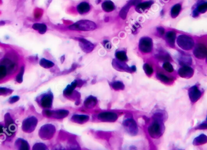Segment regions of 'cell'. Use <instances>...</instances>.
I'll return each mask as SVG.
<instances>
[{
    "instance_id": "6da1fadb",
    "label": "cell",
    "mask_w": 207,
    "mask_h": 150,
    "mask_svg": "<svg viewBox=\"0 0 207 150\" xmlns=\"http://www.w3.org/2000/svg\"><path fill=\"white\" fill-rule=\"evenodd\" d=\"M162 122V115L160 114H156L155 116L154 122H153L148 128V132L149 135L153 138L159 137L163 132V125Z\"/></svg>"
},
{
    "instance_id": "7a4b0ae2",
    "label": "cell",
    "mask_w": 207,
    "mask_h": 150,
    "mask_svg": "<svg viewBox=\"0 0 207 150\" xmlns=\"http://www.w3.org/2000/svg\"><path fill=\"white\" fill-rule=\"evenodd\" d=\"M96 24L89 20H81L69 27L70 30L81 31H92L96 29Z\"/></svg>"
},
{
    "instance_id": "3957f363",
    "label": "cell",
    "mask_w": 207,
    "mask_h": 150,
    "mask_svg": "<svg viewBox=\"0 0 207 150\" xmlns=\"http://www.w3.org/2000/svg\"><path fill=\"white\" fill-rule=\"evenodd\" d=\"M56 132V128L52 124H46L42 126L39 131V136L42 140H49Z\"/></svg>"
},
{
    "instance_id": "277c9868",
    "label": "cell",
    "mask_w": 207,
    "mask_h": 150,
    "mask_svg": "<svg viewBox=\"0 0 207 150\" xmlns=\"http://www.w3.org/2000/svg\"><path fill=\"white\" fill-rule=\"evenodd\" d=\"M53 95L51 91L41 94L38 97L37 101L38 104L44 109H50L52 106Z\"/></svg>"
},
{
    "instance_id": "5b68a950",
    "label": "cell",
    "mask_w": 207,
    "mask_h": 150,
    "mask_svg": "<svg viewBox=\"0 0 207 150\" xmlns=\"http://www.w3.org/2000/svg\"><path fill=\"white\" fill-rule=\"evenodd\" d=\"M177 43L180 48L185 50H191L194 45V40L187 35H181L177 39Z\"/></svg>"
},
{
    "instance_id": "8992f818",
    "label": "cell",
    "mask_w": 207,
    "mask_h": 150,
    "mask_svg": "<svg viewBox=\"0 0 207 150\" xmlns=\"http://www.w3.org/2000/svg\"><path fill=\"white\" fill-rule=\"evenodd\" d=\"M38 119L35 116H30L24 119L22 124V130L25 133H30L34 131L37 126Z\"/></svg>"
},
{
    "instance_id": "52a82bcc",
    "label": "cell",
    "mask_w": 207,
    "mask_h": 150,
    "mask_svg": "<svg viewBox=\"0 0 207 150\" xmlns=\"http://www.w3.org/2000/svg\"><path fill=\"white\" fill-rule=\"evenodd\" d=\"M125 130L130 135L135 136L138 133V127L135 121L131 117L125 119L122 123Z\"/></svg>"
},
{
    "instance_id": "ba28073f",
    "label": "cell",
    "mask_w": 207,
    "mask_h": 150,
    "mask_svg": "<svg viewBox=\"0 0 207 150\" xmlns=\"http://www.w3.org/2000/svg\"><path fill=\"white\" fill-rule=\"evenodd\" d=\"M117 118L118 115L111 111L102 112L97 115L98 120L104 122H114L117 121Z\"/></svg>"
},
{
    "instance_id": "9c48e42d",
    "label": "cell",
    "mask_w": 207,
    "mask_h": 150,
    "mask_svg": "<svg viewBox=\"0 0 207 150\" xmlns=\"http://www.w3.org/2000/svg\"><path fill=\"white\" fill-rule=\"evenodd\" d=\"M4 122L6 133H7V134L10 136L12 135L16 131V126L9 113H6L5 114Z\"/></svg>"
},
{
    "instance_id": "30bf717a",
    "label": "cell",
    "mask_w": 207,
    "mask_h": 150,
    "mask_svg": "<svg viewBox=\"0 0 207 150\" xmlns=\"http://www.w3.org/2000/svg\"><path fill=\"white\" fill-rule=\"evenodd\" d=\"M139 48L140 51L143 53H149L153 48V41L149 37L142 38L139 41Z\"/></svg>"
},
{
    "instance_id": "8fae6325",
    "label": "cell",
    "mask_w": 207,
    "mask_h": 150,
    "mask_svg": "<svg viewBox=\"0 0 207 150\" xmlns=\"http://www.w3.org/2000/svg\"><path fill=\"white\" fill-rule=\"evenodd\" d=\"M194 55L198 59H203L207 55V49L202 44H198L194 49Z\"/></svg>"
},
{
    "instance_id": "7c38bea8",
    "label": "cell",
    "mask_w": 207,
    "mask_h": 150,
    "mask_svg": "<svg viewBox=\"0 0 207 150\" xmlns=\"http://www.w3.org/2000/svg\"><path fill=\"white\" fill-rule=\"evenodd\" d=\"M188 94L191 102L194 103L199 99L202 95V93L197 87L193 86L189 89Z\"/></svg>"
},
{
    "instance_id": "4fadbf2b",
    "label": "cell",
    "mask_w": 207,
    "mask_h": 150,
    "mask_svg": "<svg viewBox=\"0 0 207 150\" xmlns=\"http://www.w3.org/2000/svg\"><path fill=\"white\" fill-rule=\"evenodd\" d=\"M1 64L7 68L9 73H12L14 72L17 68L16 64L14 61L10 60L9 58L3 59L1 61Z\"/></svg>"
},
{
    "instance_id": "5bb4252c",
    "label": "cell",
    "mask_w": 207,
    "mask_h": 150,
    "mask_svg": "<svg viewBox=\"0 0 207 150\" xmlns=\"http://www.w3.org/2000/svg\"><path fill=\"white\" fill-rule=\"evenodd\" d=\"M178 73L182 78H189L193 76L194 71L192 68H191L188 66H185L179 70Z\"/></svg>"
},
{
    "instance_id": "9a60e30c",
    "label": "cell",
    "mask_w": 207,
    "mask_h": 150,
    "mask_svg": "<svg viewBox=\"0 0 207 150\" xmlns=\"http://www.w3.org/2000/svg\"><path fill=\"white\" fill-rule=\"evenodd\" d=\"M15 145L17 150H30L29 143L23 139H18Z\"/></svg>"
},
{
    "instance_id": "2e32d148",
    "label": "cell",
    "mask_w": 207,
    "mask_h": 150,
    "mask_svg": "<svg viewBox=\"0 0 207 150\" xmlns=\"http://www.w3.org/2000/svg\"><path fill=\"white\" fill-rule=\"evenodd\" d=\"M89 116L85 114H74L72 116L71 120L77 124H84L89 120Z\"/></svg>"
},
{
    "instance_id": "e0dca14e",
    "label": "cell",
    "mask_w": 207,
    "mask_h": 150,
    "mask_svg": "<svg viewBox=\"0 0 207 150\" xmlns=\"http://www.w3.org/2000/svg\"><path fill=\"white\" fill-rule=\"evenodd\" d=\"M80 46L82 49L84 51L89 53L92 51L94 49V45L92 43H91L90 42L83 38L80 39Z\"/></svg>"
},
{
    "instance_id": "ac0fdd59",
    "label": "cell",
    "mask_w": 207,
    "mask_h": 150,
    "mask_svg": "<svg viewBox=\"0 0 207 150\" xmlns=\"http://www.w3.org/2000/svg\"><path fill=\"white\" fill-rule=\"evenodd\" d=\"M97 100L93 96H90L84 101V106L87 109H92L97 104Z\"/></svg>"
},
{
    "instance_id": "d6986e66",
    "label": "cell",
    "mask_w": 207,
    "mask_h": 150,
    "mask_svg": "<svg viewBox=\"0 0 207 150\" xmlns=\"http://www.w3.org/2000/svg\"><path fill=\"white\" fill-rule=\"evenodd\" d=\"M90 9V6L89 3L82 2L77 6V10L80 14H84L88 12Z\"/></svg>"
},
{
    "instance_id": "ffe728a7",
    "label": "cell",
    "mask_w": 207,
    "mask_h": 150,
    "mask_svg": "<svg viewBox=\"0 0 207 150\" xmlns=\"http://www.w3.org/2000/svg\"><path fill=\"white\" fill-rule=\"evenodd\" d=\"M77 81H73L70 85H69L65 89V90H64V95L65 96H70L72 94L74 89L77 86Z\"/></svg>"
},
{
    "instance_id": "44dd1931",
    "label": "cell",
    "mask_w": 207,
    "mask_h": 150,
    "mask_svg": "<svg viewBox=\"0 0 207 150\" xmlns=\"http://www.w3.org/2000/svg\"><path fill=\"white\" fill-rule=\"evenodd\" d=\"M69 114V111L66 110H58L53 111L52 117L57 119H62L66 117Z\"/></svg>"
},
{
    "instance_id": "7402d4cb",
    "label": "cell",
    "mask_w": 207,
    "mask_h": 150,
    "mask_svg": "<svg viewBox=\"0 0 207 150\" xmlns=\"http://www.w3.org/2000/svg\"><path fill=\"white\" fill-rule=\"evenodd\" d=\"M176 37V33L173 31H170L167 32L166 34V39L168 42V44L171 47L174 46V42H175Z\"/></svg>"
},
{
    "instance_id": "603a6c76",
    "label": "cell",
    "mask_w": 207,
    "mask_h": 150,
    "mask_svg": "<svg viewBox=\"0 0 207 150\" xmlns=\"http://www.w3.org/2000/svg\"><path fill=\"white\" fill-rule=\"evenodd\" d=\"M102 9L107 12H112L115 9V5L111 1H105L102 4Z\"/></svg>"
},
{
    "instance_id": "cb8c5ba5",
    "label": "cell",
    "mask_w": 207,
    "mask_h": 150,
    "mask_svg": "<svg viewBox=\"0 0 207 150\" xmlns=\"http://www.w3.org/2000/svg\"><path fill=\"white\" fill-rule=\"evenodd\" d=\"M32 28L35 30L38 31L39 33L41 34H45L47 31V26L44 24L35 23L33 25Z\"/></svg>"
},
{
    "instance_id": "d4e9b609",
    "label": "cell",
    "mask_w": 207,
    "mask_h": 150,
    "mask_svg": "<svg viewBox=\"0 0 207 150\" xmlns=\"http://www.w3.org/2000/svg\"><path fill=\"white\" fill-rule=\"evenodd\" d=\"M181 9H182V7H181L180 4H177L176 5H174L172 7L171 10V15L172 18H176L179 15L180 10H181Z\"/></svg>"
},
{
    "instance_id": "484cf974",
    "label": "cell",
    "mask_w": 207,
    "mask_h": 150,
    "mask_svg": "<svg viewBox=\"0 0 207 150\" xmlns=\"http://www.w3.org/2000/svg\"><path fill=\"white\" fill-rule=\"evenodd\" d=\"M40 66L45 69H50L54 66V63L49 60L42 58L39 61Z\"/></svg>"
},
{
    "instance_id": "4316f807",
    "label": "cell",
    "mask_w": 207,
    "mask_h": 150,
    "mask_svg": "<svg viewBox=\"0 0 207 150\" xmlns=\"http://www.w3.org/2000/svg\"><path fill=\"white\" fill-rule=\"evenodd\" d=\"M114 66L115 67H117V69H121L122 70H124V71H132V70H131V68H129L128 66H127L126 64L122 62V61H117V62H116L115 61H114Z\"/></svg>"
},
{
    "instance_id": "83f0119b",
    "label": "cell",
    "mask_w": 207,
    "mask_h": 150,
    "mask_svg": "<svg viewBox=\"0 0 207 150\" xmlns=\"http://www.w3.org/2000/svg\"><path fill=\"white\" fill-rule=\"evenodd\" d=\"M152 4H153L152 1H146L144 3H140L137 6L136 9L139 10H141V11H143V10L150 7Z\"/></svg>"
},
{
    "instance_id": "f1b7e54d",
    "label": "cell",
    "mask_w": 207,
    "mask_h": 150,
    "mask_svg": "<svg viewBox=\"0 0 207 150\" xmlns=\"http://www.w3.org/2000/svg\"><path fill=\"white\" fill-rule=\"evenodd\" d=\"M115 56H116V58L120 61L125 62V61H127V56L126 53L124 51H118L116 53Z\"/></svg>"
},
{
    "instance_id": "f546056e",
    "label": "cell",
    "mask_w": 207,
    "mask_h": 150,
    "mask_svg": "<svg viewBox=\"0 0 207 150\" xmlns=\"http://www.w3.org/2000/svg\"><path fill=\"white\" fill-rule=\"evenodd\" d=\"M130 7L131 6L127 3L124 7H123L122 8V9L121 10V11H120V13H119V15H120V16H121V18H122L124 19L126 18L128 12Z\"/></svg>"
},
{
    "instance_id": "4dcf8cb0",
    "label": "cell",
    "mask_w": 207,
    "mask_h": 150,
    "mask_svg": "<svg viewBox=\"0 0 207 150\" xmlns=\"http://www.w3.org/2000/svg\"><path fill=\"white\" fill-rule=\"evenodd\" d=\"M112 88L115 90H122L124 89V85L122 82L115 81L111 84Z\"/></svg>"
},
{
    "instance_id": "1f68e13d",
    "label": "cell",
    "mask_w": 207,
    "mask_h": 150,
    "mask_svg": "<svg viewBox=\"0 0 207 150\" xmlns=\"http://www.w3.org/2000/svg\"><path fill=\"white\" fill-rule=\"evenodd\" d=\"M32 150H49V149L44 144L38 142L33 146Z\"/></svg>"
},
{
    "instance_id": "d6a6232c",
    "label": "cell",
    "mask_w": 207,
    "mask_h": 150,
    "mask_svg": "<svg viewBox=\"0 0 207 150\" xmlns=\"http://www.w3.org/2000/svg\"><path fill=\"white\" fill-rule=\"evenodd\" d=\"M7 74H9V73L7 68L3 64H0V80L4 79Z\"/></svg>"
},
{
    "instance_id": "836d02e7",
    "label": "cell",
    "mask_w": 207,
    "mask_h": 150,
    "mask_svg": "<svg viewBox=\"0 0 207 150\" xmlns=\"http://www.w3.org/2000/svg\"><path fill=\"white\" fill-rule=\"evenodd\" d=\"M24 73V67L23 66L19 72V73L17 74V76L16 77V81L18 83H21L23 81V75Z\"/></svg>"
},
{
    "instance_id": "e575fe53",
    "label": "cell",
    "mask_w": 207,
    "mask_h": 150,
    "mask_svg": "<svg viewBox=\"0 0 207 150\" xmlns=\"http://www.w3.org/2000/svg\"><path fill=\"white\" fill-rule=\"evenodd\" d=\"M191 62H192V60L190 56H182L180 60V64L184 65V66L188 65V64H191Z\"/></svg>"
},
{
    "instance_id": "d590c367",
    "label": "cell",
    "mask_w": 207,
    "mask_h": 150,
    "mask_svg": "<svg viewBox=\"0 0 207 150\" xmlns=\"http://www.w3.org/2000/svg\"><path fill=\"white\" fill-rule=\"evenodd\" d=\"M143 69L145 73L148 76H150L153 73V69L152 67L150 66L148 64H145L143 66Z\"/></svg>"
},
{
    "instance_id": "8d00e7d4",
    "label": "cell",
    "mask_w": 207,
    "mask_h": 150,
    "mask_svg": "<svg viewBox=\"0 0 207 150\" xmlns=\"http://www.w3.org/2000/svg\"><path fill=\"white\" fill-rule=\"evenodd\" d=\"M157 77L158 78V79L159 80H160L161 81H162L163 82L168 83V82L171 81V79L170 78L167 76L166 75L163 74H162V73H158L157 74Z\"/></svg>"
},
{
    "instance_id": "74e56055",
    "label": "cell",
    "mask_w": 207,
    "mask_h": 150,
    "mask_svg": "<svg viewBox=\"0 0 207 150\" xmlns=\"http://www.w3.org/2000/svg\"><path fill=\"white\" fill-rule=\"evenodd\" d=\"M12 92H13V90L10 89H7L5 87L0 88V96H7L12 94Z\"/></svg>"
},
{
    "instance_id": "f35d334b",
    "label": "cell",
    "mask_w": 207,
    "mask_h": 150,
    "mask_svg": "<svg viewBox=\"0 0 207 150\" xmlns=\"http://www.w3.org/2000/svg\"><path fill=\"white\" fill-rule=\"evenodd\" d=\"M196 11L198 13H202V14H203L205 12H206L207 11V2L198 6L197 10H196Z\"/></svg>"
},
{
    "instance_id": "ab89813d",
    "label": "cell",
    "mask_w": 207,
    "mask_h": 150,
    "mask_svg": "<svg viewBox=\"0 0 207 150\" xmlns=\"http://www.w3.org/2000/svg\"><path fill=\"white\" fill-rule=\"evenodd\" d=\"M163 68L169 73H171L174 70L172 65L168 62H165L164 64H163Z\"/></svg>"
},
{
    "instance_id": "60d3db41",
    "label": "cell",
    "mask_w": 207,
    "mask_h": 150,
    "mask_svg": "<svg viewBox=\"0 0 207 150\" xmlns=\"http://www.w3.org/2000/svg\"><path fill=\"white\" fill-rule=\"evenodd\" d=\"M19 100V97L18 96H12V97H11L9 100V102L10 104H14L16 102H18V101Z\"/></svg>"
},
{
    "instance_id": "b9f144b4",
    "label": "cell",
    "mask_w": 207,
    "mask_h": 150,
    "mask_svg": "<svg viewBox=\"0 0 207 150\" xmlns=\"http://www.w3.org/2000/svg\"><path fill=\"white\" fill-rule=\"evenodd\" d=\"M141 3V0H130L128 4L130 6H138L139 4Z\"/></svg>"
},
{
    "instance_id": "7bdbcfd3",
    "label": "cell",
    "mask_w": 207,
    "mask_h": 150,
    "mask_svg": "<svg viewBox=\"0 0 207 150\" xmlns=\"http://www.w3.org/2000/svg\"><path fill=\"white\" fill-rule=\"evenodd\" d=\"M53 113V111H52L50 110H45L43 111V114L47 117H52Z\"/></svg>"
},
{
    "instance_id": "ee69618b",
    "label": "cell",
    "mask_w": 207,
    "mask_h": 150,
    "mask_svg": "<svg viewBox=\"0 0 207 150\" xmlns=\"http://www.w3.org/2000/svg\"><path fill=\"white\" fill-rule=\"evenodd\" d=\"M69 150H80V148L78 145H76L73 144V145L70 146Z\"/></svg>"
},
{
    "instance_id": "f6af8a7d",
    "label": "cell",
    "mask_w": 207,
    "mask_h": 150,
    "mask_svg": "<svg viewBox=\"0 0 207 150\" xmlns=\"http://www.w3.org/2000/svg\"><path fill=\"white\" fill-rule=\"evenodd\" d=\"M5 131H6V128L4 127V126L3 125L0 124V135L4 134Z\"/></svg>"
},
{
    "instance_id": "bcb514c9",
    "label": "cell",
    "mask_w": 207,
    "mask_h": 150,
    "mask_svg": "<svg viewBox=\"0 0 207 150\" xmlns=\"http://www.w3.org/2000/svg\"><path fill=\"white\" fill-rule=\"evenodd\" d=\"M157 29H158V32H159V33L160 35H162L164 34V33H165V30H164V29L162 28V27H158Z\"/></svg>"
},
{
    "instance_id": "7dc6e473",
    "label": "cell",
    "mask_w": 207,
    "mask_h": 150,
    "mask_svg": "<svg viewBox=\"0 0 207 150\" xmlns=\"http://www.w3.org/2000/svg\"><path fill=\"white\" fill-rule=\"evenodd\" d=\"M52 150H65V149L64 147H62V146L58 145V146H54Z\"/></svg>"
},
{
    "instance_id": "c3c4849f",
    "label": "cell",
    "mask_w": 207,
    "mask_h": 150,
    "mask_svg": "<svg viewBox=\"0 0 207 150\" xmlns=\"http://www.w3.org/2000/svg\"><path fill=\"white\" fill-rule=\"evenodd\" d=\"M127 150H137V149L135 146H130L128 148Z\"/></svg>"
},
{
    "instance_id": "681fc988",
    "label": "cell",
    "mask_w": 207,
    "mask_h": 150,
    "mask_svg": "<svg viewBox=\"0 0 207 150\" xmlns=\"http://www.w3.org/2000/svg\"><path fill=\"white\" fill-rule=\"evenodd\" d=\"M5 24L4 21H0V25H4Z\"/></svg>"
},
{
    "instance_id": "f907efd6",
    "label": "cell",
    "mask_w": 207,
    "mask_h": 150,
    "mask_svg": "<svg viewBox=\"0 0 207 150\" xmlns=\"http://www.w3.org/2000/svg\"><path fill=\"white\" fill-rule=\"evenodd\" d=\"M206 120H207V119H206Z\"/></svg>"
}]
</instances>
